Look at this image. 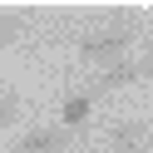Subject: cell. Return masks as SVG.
Here are the masks:
<instances>
[{
    "label": "cell",
    "instance_id": "cell-4",
    "mask_svg": "<svg viewBox=\"0 0 153 153\" xmlns=\"http://www.w3.org/2000/svg\"><path fill=\"white\" fill-rule=\"evenodd\" d=\"M59 143H64V128H30L15 143V153H59Z\"/></svg>",
    "mask_w": 153,
    "mask_h": 153
},
{
    "label": "cell",
    "instance_id": "cell-8",
    "mask_svg": "<svg viewBox=\"0 0 153 153\" xmlns=\"http://www.w3.org/2000/svg\"><path fill=\"white\" fill-rule=\"evenodd\" d=\"M143 69L153 74V40H148V54H143Z\"/></svg>",
    "mask_w": 153,
    "mask_h": 153
},
{
    "label": "cell",
    "instance_id": "cell-1",
    "mask_svg": "<svg viewBox=\"0 0 153 153\" xmlns=\"http://www.w3.org/2000/svg\"><path fill=\"white\" fill-rule=\"evenodd\" d=\"M128 40H133V30L128 25H104V30H94V35H84L79 40V59L84 64H104V69H109V64H119L123 54H128Z\"/></svg>",
    "mask_w": 153,
    "mask_h": 153
},
{
    "label": "cell",
    "instance_id": "cell-5",
    "mask_svg": "<svg viewBox=\"0 0 153 153\" xmlns=\"http://www.w3.org/2000/svg\"><path fill=\"white\" fill-rule=\"evenodd\" d=\"M89 114H94V94H69V99L59 104V123L64 128H79Z\"/></svg>",
    "mask_w": 153,
    "mask_h": 153
},
{
    "label": "cell",
    "instance_id": "cell-2",
    "mask_svg": "<svg viewBox=\"0 0 153 153\" xmlns=\"http://www.w3.org/2000/svg\"><path fill=\"white\" fill-rule=\"evenodd\" d=\"M143 59H119V64H109V69L99 74V79H94V99H99V94H109V89H123V84H133V79H143Z\"/></svg>",
    "mask_w": 153,
    "mask_h": 153
},
{
    "label": "cell",
    "instance_id": "cell-3",
    "mask_svg": "<svg viewBox=\"0 0 153 153\" xmlns=\"http://www.w3.org/2000/svg\"><path fill=\"white\" fill-rule=\"evenodd\" d=\"M143 143H148V123L143 119H123V123L109 128V148L114 153H138Z\"/></svg>",
    "mask_w": 153,
    "mask_h": 153
},
{
    "label": "cell",
    "instance_id": "cell-7",
    "mask_svg": "<svg viewBox=\"0 0 153 153\" xmlns=\"http://www.w3.org/2000/svg\"><path fill=\"white\" fill-rule=\"evenodd\" d=\"M30 30V20H25L20 10H10V15H0V45H15L20 35Z\"/></svg>",
    "mask_w": 153,
    "mask_h": 153
},
{
    "label": "cell",
    "instance_id": "cell-6",
    "mask_svg": "<svg viewBox=\"0 0 153 153\" xmlns=\"http://www.w3.org/2000/svg\"><path fill=\"white\" fill-rule=\"evenodd\" d=\"M20 114H25L20 89H15V84H0V128H15V123H20Z\"/></svg>",
    "mask_w": 153,
    "mask_h": 153
}]
</instances>
